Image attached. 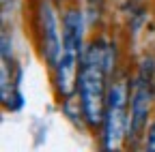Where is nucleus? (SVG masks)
Instances as JSON below:
<instances>
[{
    "instance_id": "obj_1",
    "label": "nucleus",
    "mask_w": 155,
    "mask_h": 152,
    "mask_svg": "<svg viewBox=\"0 0 155 152\" xmlns=\"http://www.w3.org/2000/svg\"><path fill=\"white\" fill-rule=\"evenodd\" d=\"M112 64L114 51L106 41H93L88 49H84L80 77H78V103L82 107V118L88 126H99L104 122Z\"/></svg>"
},
{
    "instance_id": "obj_2",
    "label": "nucleus",
    "mask_w": 155,
    "mask_h": 152,
    "mask_svg": "<svg viewBox=\"0 0 155 152\" xmlns=\"http://www.w3.org/2000/svg\"><path fill=\"white\" fill-rule=\"evenodd\" d=\"M82 34H84V17L80 11H67L63 17V51L58 56L54 71V88L61 99H71L78 94V77L82 67Z\"/></svg>"
},
{
    "instance_id": "obj_3",
    "label": "nucleus",
    "mask_w": 155,
    "mask_h": 152,
    "mask_svg": "<svg viewBox=\"0 0 155 152\" xmlns=\"http://www.w3.org/2000/svg\"><path fill=\"white\" fill-rule=\"evenodd\" d=\"M129 92L131 84L127 75H119L110 82L108 90V101L104 111V148L116 150L121 148L127 139V129H129Z\"/></svg>"
},
{
    "instance_id": "obj_4",
    "label": "nucleus",
    "mask_w": 155,
    "mask_h": 152,
    "mask_svg": "<svg viewBox=\"0 0 155 152\" xmlns=\"http://www.w3.org/2000/svg\"><path fill=\"white\" fill-rule=\"evenodd\" d=\"M151 62L144 60L129 92V129H127V141L136 144L147 135L149 126V113L153 101V69Z\"/></svg>"
},
{
    "instance_id": "obj_5",
    "label": "nucleus",
    "mask_w": 155,
    "mask_h": 152,
    "mask_svg": "<svg viewBox=\"0 0 155 152\" xmlns=\"http://www.w3.org/2000/svg\"><path fill=\"white\" fill-rule=\"evenodd\" d=\"M37 24H39V41H41V54L50 67L56 64L58 56L63 51V28L58 26L56 11L50 2L39 5L37 11Z\"/></svg>"
},
{
    "instance_id": "obj_6",
    "label": "nucleus",
    "mask_w": 155,
    "mask_h": 152,
    "mask_svg": "<svg viewBox=\"0 0 155 152\" xmlns=\"http://www.w3.org/2000/svg\"><path fill=\"white\" fill-rule=\"evenodd\" d=\"M144 146H147V150L155 152V120L151 122V126H149V131H147V135H144Z\"/></svg>"
},
{
    "instance_id": "obj_7",
    "label": "nucleus",
    "mask_w": 155,
    "mask_h": 152,
    "mask_svg": "<svg viewBox=\"0 0 155 152\" xmlns=\"http://www.w3.org/2000/svg\"><path fill=\"white\" fill-rule=\"evenodd\" d=\"M7 5H9V0H2V9L7 11Z\"/></svg>"
}]
</instances>
